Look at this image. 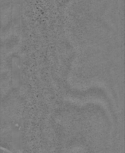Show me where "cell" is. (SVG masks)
I'll use <instances>...</instances> for the list:
<instances>
[{"instance_id":"6da1fadb","label":"cell","mask_w":125,"mask_h":153,"mask_svg":"<svg viewBox=\"0 0 125 153\" xmlns=\"http://www.w3.org/2000/svg\"><path fill=\"white\" fill-rule=\"evenodd\" d=\"M21 59L19 56H13L12 59V83L14 87H20L21 82Z\"/></svg>"},{"instance_id":"7a4b0ae2","label":"cell","mask_w":125,"mask_h":153,"mask_svg":"<svg viewBox=\"0 0 125 153\" xmlns=\"http://www.w3.org/2000/svg\"><path fill=\"white\" fill-rule=\"evenodd\" d=\"M12 134L13 145L19 149L21 144V122L20 119H15L13 121Z\"/></svg>"}]
</instances>
